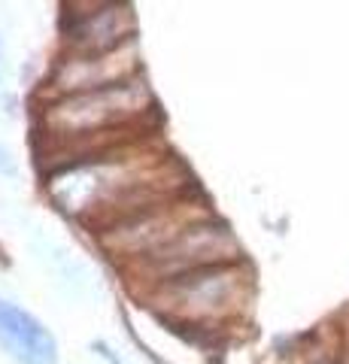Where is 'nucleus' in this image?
<instances>
[{
  "mask_svg": "<svg viewBox=\"0 0 349 364\" xmlns=\"http://www.w3.org/2000/svg\"><path fill=\"white\" fill-rule=\"evenodd\" d=\"M152 107V95L143 79H125L119 85L82 91V95H67L46 109L43 124L46 131L64 140H80V136H97L109 131L112 124H125L134 116H143Z\"/></svg>",
  "mask_w": 349,
  "mask_h": 364,
  "instance_id": "1",
  "label": "nucleus"
},
{
  "mask_svg": "<svg viewBox=\"0 0 349 364\" xmlns=\"http://www.w3.org/2000/svg\"><path fill=\"white\" fill-rule=\"evenodd\" d=\"M240 294V273L234 264H213L171 277L161 286V301L179 318H210L231 310Z\"/></svg>",
  "mask_w": 349,
  "mask_h": 364,
  "instance_id": "2",
  "label": "nucleus"
},
{
  "mask_svg": "<svg viewBox=\"0 0 349 364\" xmlns=\"http://www.w3.org/2000/svg\"><path fill=\"white\" fill-rule=\"evenodd\" d=\"M240 255V246L234 234L222 222L198 219L186 225L171 243H164L159 252H152V267L164 273V279L179 277V273L213 267V264H231V258Z\"/></svg>",
  "mask_w": 349,
  "mask_h": 364,
  "instance_id": "3",
  "label": "nucleus"
},
{
  "mask_svg": "<svg viewBox=\"0 0 349 364\" xmlns=\"http://www.w3.org/2000/svg\"><path fill=\"white\" fill-rule=\"evenodd\" d=\"M198 219H183V207H149L122 219L104 234V246L112 252H128V255H152L159 252L164 243H171L173 237L183 231L186 225Z\"/></svg>",
  "mask_w": 349,
  "mask_h": 364,
  "instance_id": "4",
  "label": "nucleus"
},
{
  "mask_svg": "<svg viewBox=\"0 0 349 364\" xmlns=\"http://www.w3.org/2000/svg\"><path fill=\"white\" fill-rule=\"evenodd\" d=\"M134 64H137V46L125 43L112 52L100 55H76V58L64 61L55 73L52 85L64 91V95H82V91H97L119 85L125 79H134Z\"/></svg>",
  "mask_w": 349,
  "mask_h": 364,
  "instance_id": "5",
  "label": "nucleus"
},
{
  "mask_svg": "<svg viewBox=\"0 0 349 364\" xmlns=\"http://www.w3.org/2000/svg\"><path fill=\"white\" fill-rule=\"evenodd\" d=\"M67 43L80 55L112 52L134 40V13L131 6H92L88 13H70L64 21Z\"/></svg>",
  "mask_w": 349,
  "mask_h": 364,
  "instance_id": "6",
  "label": "nucleus"
},
{
  "mask_svg": "<svg viewBox=\"0 0 349 364\" xmlns=\"http://www.w3.org/2000/svg\"><path fill=\"white\" fill-rule=\"evenodd\" d=\"M0 346L18 364H55L58 361V343L37 316L25 306L9 304L0 298Z\"/></svg>",
  "mask_w": 349,
  "mask_h": 364,
  "instance_id": "7",
  "label": "nucleus"
},
{
  "mask_svg": "<svg viewBox=\"0 0 349 364\" xmlns=\"http://www.w3.org/2000/svg\"><path fill=\"white\" fill-rule=\"evenodd\" d=\"M0 173H4V176H16V158L9 155L6 146H0Z\"/></svg>",
  "mask_w": 349,
  "mask_h": 364,
  "instance_id": "8",
  "label": "nucleus"
},
{
  "mask_svg": "<svg viewBox=\"0 0 349 364\" xmlns=\"http://www.w3.org/2000/svg\"><path fill=\"white\" fill-rule=\"evenodd\" d=\"M95 349H97V355H100V358H107V364H125V361L116 355V352H112V349L104 343V340H95Z\"/></svg>",
  "mask_w": 349,
  "mask_h": 364,
  "instance_id": "9",
  "label": "nucleus"
},
{
  "mask_svg": "<svg viewBox=\"0 0 349 364\" xmlns=\"http://www.w3.org/2000/svg\"><path fill=\"white\" fill-rule=\"evenodd\" d=\"M319 364H331V361H319Z\"/></svg>",
  "mask_w": 349,
  "mask_h": 364,
  "instance_id": "10",
  "label": "nucleus"
},
{
  "mask_svg": "<svg viewBox=\"0 0 349 364\" xmlns=\"http://www.w3.org/2000/svg\"><path fill=\"white\" fill-rule=\"evenodd\" d=\"M346 364H349V358H346Z\"/></svg>",
  "mask_w": 349,
  "mask_h": 364,
  "instance_id": "11",
  "label": "nucleus"
}]
</instances>
